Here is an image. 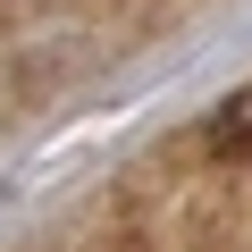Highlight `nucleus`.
I'll use <instances>...</instances> for the list:
<instances>
[{
  "label": "nucleus",
  "mask_w": 252,
  "mask_h": 252,
  "mask_svg": "<svg viewBox=\"0 0 252 252\" xmlns=\"http://www.w3.org/2000/svg\"><path fill=\"white\" fill-rule=\"evenodd\" d=\"M202 152H210L219 168L252 160V84H244V93H227V101L210 109V126H202Z\"/></svg>",
  "instance_id": "nucleus-1"
}]
</instances>
